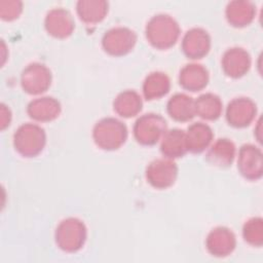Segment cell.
<instances>
[{"instance_id": "7a4b0ae2", "label": "cell", "mask_w": 263, "mask_h": 263, "mask_svg": "<svg viewBox=\"0 0 263 263\" xmlns=\"http://www.w3.org/2000/svg\"><path fill=\"white\" fill-rule=\"evenodd\" d=\"M127 127L119 119L105 117L99 120L92 128V139L96 145L103 150H116L127 139Z\"/></svg>"}, {"instance_id": "5b68a950", "label": "cell", "mask_w": 263, "mask_h": 263, "mask_svg": "<svg viewBox=\"0 0 263 263\" xmlns=\"http://www.w3.org/2000/svg\"><path fill=\"white\" fill-rule=\"evenodd\" d=\"M166 120L156 113H147L139 117L134 124V137L144 146L156 144L166 132Z\"/></svg>"}, {"instance_id": "83f0119b", "label": "cell", "mask_w": 263, "mask_h": 263, "mask_svg": "<svg viewBox=\"0 0 263 263\" xmlns=\"http://www.w3.org/2000/svg\"><path fill=\"white\" fill-rule=\"evenodd\" d=\"M11 121V111L10 109L5 105L1 104L0 105V128L1 130L5 129Z\"/></svg>"}, {"instance_id": "ffe728a7", "label": "cell", "mask_w": 263, "mask_h": 263, "mask_svg": "<svg viewBox=\"0 0 263 263\" xmlns=\"http://www.w3.org/2000/svg\"><path fill=\"white\" fill-rule=\"evenodd\" d=\"M166 111L174 120L180 122L189 121L196 115L194 100L183 92L171 97L166 104Z\"/></svg>"}, {"instance_id": "5bb4252c", "label": "cell", "mask_w": 263, "mask_h": 263, "mask_svg": "<svg viewBox=\"0 0 263 263\" xmlns=\"http://www.w3.org/2000/svg\"><path fill=\"white\" fill-rule=\"evenodd\" d=\"M251 55L241 47H231L227 49L221 61L224 73L231 78L245 76L251 68Z\"/></svg>"}, {"instance_id": "3957f363", "label": "cell", "mask_w": 263, "mask_h": 263, "mask_svg": "<svg viewBox=\"0 0 263 263\" xmlns=\"http://www.w3.org/2000/svg\"><path fill=\"white\" fill-rule=\"evenodd\" d=\"M87 238V229L83 221L69 217L62 220L55 228L54 240L59 249L67 253L79 251Z\"/></svg>"}, {"instance_id": "52a82bcc", "label": "cell", "mask_w": 263, "mask_h": 263, "mask_svg": "<svg viewBox=\"0 0 263 263\" xmlns=\"http://www.w3.org/2000/svg\"><path fill=\"white\" fill-rule=\"evenodd\" d=\"M51 79L48 67L41 63H31L21 74V85L29 95H40L49 88Z\"/></svg>"}, {"instance_id": "ba28073f", "label": "cell", "mask_w": 263, "mask_h": 263, "mask_svg": "<svg viewBox=\"0 0 263 263\" xmlns=\"http://www.w3.org/2000/svg\"><path fill=\"white\" fill-rule=\"evenodd\" d=\"M178 176V166L173 159L157 158L146 168L148 183L156 189H166L174 185Z\"/></svg>"}, {"instance_id": "7402d4cb", "label": "cell", "mask_w": 263, "mask_h": 263, "mask_svg": "<svg viewBox=\"0 0 263 263\" xmlns=\"http://www.w3.org/2000/svg\"><path fill=\"white\" fill-rule=\"evenodd\" d=\"M109 9V4L105 0H79L76 3V12L79 18L88 25L102 22Z\"/></svg>"}, {"instance_id": "7c38bea8", "label": "cell", "mask_w": 263, "mask_h": 263, "mask_svg": "<svg viewBox=\"0 0 263 263\" xmlns=\"http://www.w3.org/2000/svg\"><path fill=\"white\" fill-rule=\"evenodd\" d=\"M211 36L202 28L188 30L182 39V51L191 60H198L205 57L211 49Z\"/></svg>"}, {"instance_id": "603a6c76", "label": "cell", "mask_w": 263, "mask_h": 263, "mask_svg": "<svg viewBox=\"0 0 263 263\" xmlns=\"http://www.w3.org/2000/svg\"><path fill=\"white\" fill-rule=\"evenodd\" d=\"M143 107L141 96L134 89L119 92L113 101L114 111L123 118H130L140 113Z\"/></svg>"}, {"instance_id": "44dd1931", "label": "cell", "mask_w": 263, "mask_h": 263, "mask_svg": "<svg viewBox=\"0 0 263 263\" xmlns=\"http://www.w3.org/2000/svg\"><path fill=\"white\" fill-rule=\"evenodd\" d=\"M160 151L164 157L170 159L184 156L188 151L185 132L180 128L166 130L161 138Z\"/></svg>"}, {"instance_id": "30bf717a", "label": "cell", "mask_w": 263, "mask_h": 263, "mask_svg": "<svg viewBox=\"0 0 263 263\" xmlns=\"http://www.w3.org/2000/svg\"><path fill=\"white\" fill-rule=\"evenodd\" d=\"M257 114V106L253 100L239 97L231 100L226 108V120L233 127H246L252 123Z\"/></svg>"}, {"instance_id": "9a60e30c", "label": "cell", "mask_w": 263, "mask_h": 263, "mask_svg": "<svg viewBox=\"0 0 263 263\" xmlns=\"http://www.w3.org/2000/svg\"><path fill=\"white\" fill-rule=\"evenodd\" d=\"M61 103L53 97H41L32 100L27 106L28 115L40 122L54 120L61 113Z\"/></svg>"}, {"instance_id": "484cf974", "label": "cell", "mask_w": 263, "mask_h": 263, "mask_svg": "<svg viewBox=\"0 0 263 263\" xmlns=\"http://www.w3.org/2000/svg\"><path fill=\"white\" fill-rule=\"evenodd\" d=\"M243 239L253 247L263 245V220L260 217L249 219L242 227Z\"/></svg>"}, {"instance_id": "d4e9b609", "label": "cell", "mask_w": 263, "mask_h": 263, "mask_svg": "<svg viewBox=\"0 0 263 263\" xmlns=\"http://www.w3.org/2000/svg\"><path fill=\"white\" fill-rule=\"evenodd\" d=\"M195 114L205 120L218 119L223 111L221 99L213 93L205 92L200 95L195 101Z\"/></svg>"}, {"instance_id": "6da1fadb", "label": "cell", "mask_w": 263, "mask_h": 263, "mask_svg": "<svg viewBox=\"0 0 263 263\" xmlns=\"http://www.w3.org/2000/svg\"><path fill=\"white\" fill-rule=\"evenodd\" d=\"M180 32L178 22L165 13L153 15L145 28L148 42L157 49H167L174 46L178 41Z\"/></svg>"}, {"instance_id": "2e32d148", "label": "cell", "mask_w": 263, "mask_h": 263, "mask_svg": "<svg viewBox=\"0 0 263 263\" xmlns=\"http://www.w3.org/2000/svg\"><path fill=\"white\" fill-rule=\"evenodd\" d=\"M208 69L196 63L185 65L179 73L180 85L189 91H199L203 89L209 83Z\"/></svg>"}, {"instance_id": "e0dca14e", "label": "cell", "mask_w": 263, "mask_h": 263, "mask_svg": "<svg viewBox=\"0 0 263 263\" xmlns=\"http://www.w3.org/2000/svg\"><path fill=\"white\" fill-rule=\"evenodd\" d=\"M256 15V5L248 0H233L228 2L225 8L227 22L235 28H243L250 25Z\"/></svg>"}, {"instance_id": "ac0fdd59", "label": "cell", "mask_w": 263, "mask_h": 263, "mask_svg": "<svg viewBox=\"0 0 263 263\" xmlns=\"http://www.w3.org/2000/svg\"><path fill=\"white\" fill-rule=\"evenodd\" d=\"M186 135V144L188 151L200 153L204 151L213 141L214 133L210 125L203 122H194L188 126Z\"/></svg>"}, {"instance_id": "4fadbf2b", "label": "cell", "mask_w": 263, "mask_h": 263, "mask_svg": "<svg viewBox=\"0 0 263 263\" xmlns=\"http://www.w3.org/2000/svg\"><path fill=\"white\" fill-rule=\"evenodd\" d=\"M44 27L49 35L54 38L65 39L72 35L75 22L72 14L65 8L50 9L44 18Z\"/></svg>"}, {"instance_id": "8992f818", "label": "cell", "mask_w": 263, "mask_h": 263, "mask_svg": "<svg viewBox=\"0 0 263 263\" xmlns=\"http://www.w3.org/2000/svg\"><path fill=\"white\" fill-rule=\"evenodd\" d=\"M137 42V34L127 27H114L106 31L102 38V47L110 55L122 57L127 54Z\"/></svg>"}, {"instance_id": "8fae6325", "label": "cell", "mask_w": 263, "mask_h": 263, "mask_svg": "<svg viewBox=\"0 0 263 263\" xmlns=\"http://www.w3.org/2000/svg\"><path fill=\"white\" fill-rule=\"evenodd\" d=\"M235 247V234L231 229L224 226L212 229L205 238V248L214 257H227L234 251Z\"/></svg>"}, {"instance_id": "9c48e42d", "label": "cell", "mask_w": 263, "mask_h": 263, "mask_svg": "<svg viewBox=\"0 0 263 263\" xmlns=\"http://www.w3.org/2000/svg\"><path fill=\"white\" fill-rule=\"evenodd\" d=\"M237 168L248 180H259L263 175V154L259 147L245 144L239 148Z\"/></svg>"}, {"instance_id": "d6986e66", "label": "cell", "mask_w": 263, "mask_h": 263, "mask_svg": "<svg viewBox=\"0 0 263 263\" xmlns=\"http://www.w3.org/2000/svg\"><path fill=\"white\" fill-rule=\"evenodd\" d=\"M236 153L234 143L226 138L218 139L209 148L205 158L206 160L218 167H227L232 164Z\"/></svg>"}, {"instance_id": "277c9868", "label": "cell", "mask_w": 263, "mask_h": 263, "mask_svg": "<svg viewBox=\"0 0 263 263\" xmlns=\"http://www.w3.org/2000/svg\"><path fill=\"white\" fill-rule=\"evenodd\" d=\"M46 144L44 129L35 123H24L13 134L14 149L25 157L38 155Z\"/></svg>"}, {"instance_id": "cb8c5ba5", "label": "cell", "mask_w": 263, "mask_h": 263, "mask_svg": "<svg viewBox=\"0 0 263 263\" xmlns=\"http://www.w3.org/2000/svg\"><path fill=\"white\" fill-rule=\"evenodd\" d=\"M143 95L146 100H158L164 97L171 89L170 77L160 71L151 72L143 82Z\"/></svg>"}, {"instance_id": "4316f807", "label": "cell", "mask_w": 263, "mask_h": 263, "mask_svg": "<svg viewBox=\"0 0 263 263\" xmlns=\"http://www.w3.org/2000/svg\"><path fill=\"white\" fill-rule=\"evenodd\" d=\"M23 11V2L18 0H1L0 17L3 21H13L17 18Z\"/></svg>"}]
</instances>
